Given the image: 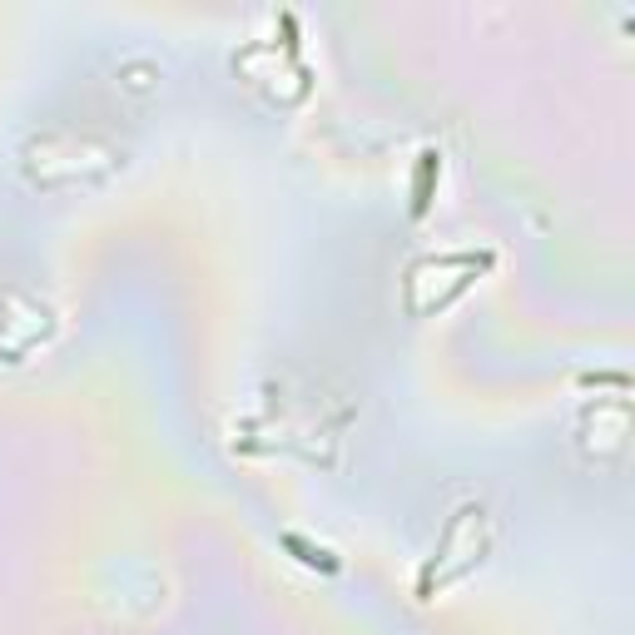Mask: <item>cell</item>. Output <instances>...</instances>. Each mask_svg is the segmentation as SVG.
<instances>
[{"instance_id": "obj_1", "label": "cell", "mask_w": 635, "mask_h": 635, "mask_svg": "<svg viewBox=\"0 0 635 635\" xmlns=\"http://www.w3.org/2000/svg\"><path fill=\"white\" fill-rule=\"evenodd\" d=\"M283 541H288V546H293V551H303V561H308V566H322V571H332V566H337V561H332V551H322V546H303V541H298V536H283Z\"/></svg>"}]
</instances>
